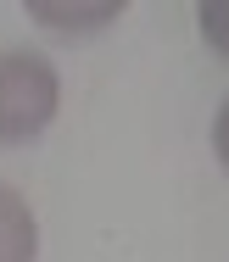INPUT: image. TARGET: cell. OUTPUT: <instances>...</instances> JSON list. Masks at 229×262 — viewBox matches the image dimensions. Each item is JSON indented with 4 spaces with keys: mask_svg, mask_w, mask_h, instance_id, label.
<instances>
[{
    "mask_svg": "<svg viewBox=\"0 0 229 262\" xmlns=\"http://www.w3.org/2000/svg\"><path fill=\"white\" fill-rule=\"evenodd\" d=\"M61 112V78L51 56L11 45L0 51V145H28L39 140Z\"/></svg>",
    "mask_w": 229,
    "mask_h": 262,
    "instance_id": "obj_1",
    "label": "cell"
},
{
    "mask_svg": "<svg viewBox=\"0 0 229 262\" xmlns=\"http://www.w3.org/2000/svg\"><path fill=\"white\" fill-rule=\"evenodd\" d=\"M39 257V223L23 190L0 184V262H34Z\"/></svg>",
    "mask_w": 229,
    "mask_h": 262,
    "instance_id": "obj_2",
    "label": "cell"
},
{
    "mask_svg": "<svg viewBox=\"0 0 229 262\" xmlns=\"http://www.w3.org/2000/svg\"><path fill=\"white\" fill-rule=\"evenodd\" d=\"M28 17L39 28L67 34V39H84V34H101L107 23L123 17V0H107V6H45V0H28Z\"/></svg>",
    "mask_w": 229,
    "mask_h": 262,
    "instance_id": "obj_3",
    "label": "cell"
},
{
    "mask_svg": "<svg viewBox=\"0 0 229 262\" xmlns=\"http://www.w3.org/2000/svg\"><path fill=\"white\" fill-rule=\"evenodd\" d=\"M196 28L207 39V51L229 61V0H201L196 6Z\"/></svg>",
    "mask_w": 229,
    "mask_h": 262,
    "instance_id": "obj_4",
    "label": "cell"
},
{
    "mask_svg": "<svg viewBox=\"0 0 229 262\" xmlns=\"http://www.w3.org/2000/svg\"><path fill=\"white\" fill-rule=\"evenodd\" d=\"M213 157H218V167L229 173V95L218 101V112H213Z\"/></svg>",
    "mask_w": 229,
    "mask_h": 262,
    "instance_id": "obj_5",
    "label": "cell"
}]
</instances>
